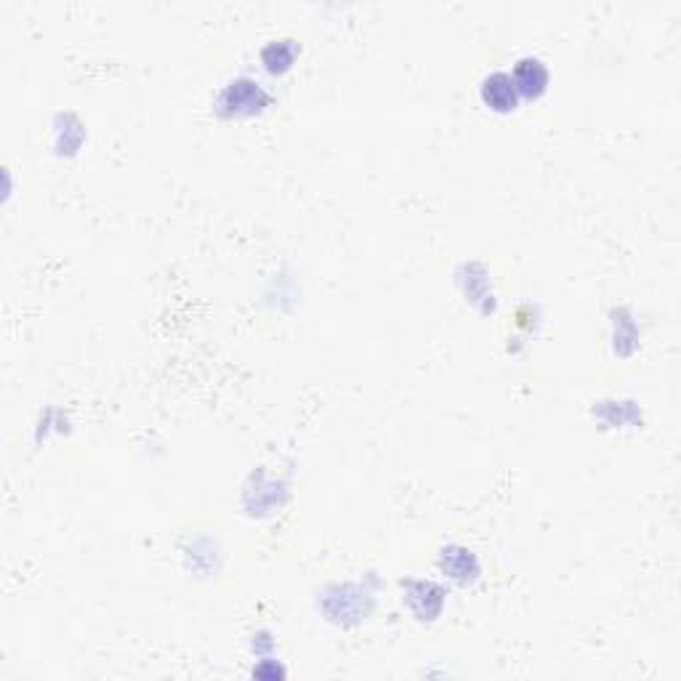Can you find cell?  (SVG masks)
Returning a JSON list of instances; mask_svg holds the SVG:
<instances>
[{
  "label": "cell",
  "instance_id": "1",
  "mask_svg": "<svg viewBox=\"0 0 681 681\" xmlns=\"http://www.w3.org/2000/svg\"><path fill=\"white\" fill-rule=\"evenodd\" d=\"M482 98H485V104H490L498 112L514 109V104H517V86H514L511 75L492 72L485 83H482Z\"/></svg>",
  "mask_w": 681,
  "mask_h": 681
},
{
  "label": "cell",
  "instance_id": "2",
  "mask_svg": "<svg viewBox=\"0 0 681 681\" xmlns=\"http://www.w3.org/2000/svg\"><path fill=\"white\" fill-rule=\"evenodd\" d=\"M546 80H549V72H546V67L541 65L538 59H521L520 65H517L514 86H517V91H521V94L538 97L546 88Z\"/></svg>",
  "mask_w": 681,
  "mask_h": 681
}]
</instances>
